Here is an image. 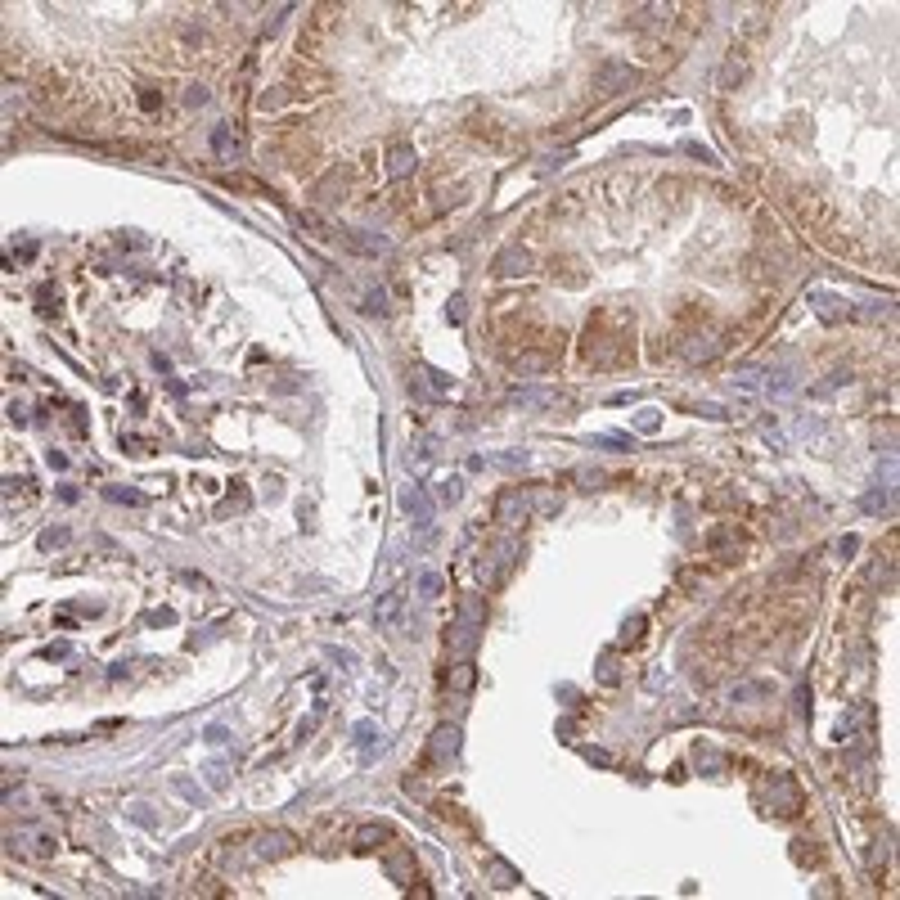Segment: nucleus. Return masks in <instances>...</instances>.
Instances as JSON below:
<instances>
[{
    "label": "nucleus",
    "mask_w": 900,
    "mask_h": 900,
    "mask_svg": "<svg viewBox=\"0 0 900 900\" xmlns=\"http://www.w3.org/2000/svg\"><path fill=\"white\" fill-rule=\"evenodd\" d=\"M297 851V837L289 828H270V833L252 837V860H284V855Z\"/></svg>",
    "instance_id": "nucleus-7"
},
{
    "label": "nucleus",
    "mask_w": 900,
    "mask_h": 900,
    "mask_svg": "<svg viewBox=\"0 0 900 900\" xmlns=\"http://www.w3.org/2000/svg\"><path fill=\"white\" fill-rule=\"evenodd\" d=\"M810 302H815V311H819V320H842L847 311H837V297H828V293H810Z\"/></svg>",
    "instance_id": "nucleus-25"
},
{
    "label": "nucleus",
    "mask_w": 900,
    "mask_h": 900,
    "mask_svg": "<svg viewBox=\"0 0 900 900\" xmlns=\"http://www.w3.org/2000/svg\"><path fill=\"white\" fill-rule=\"evenodd\" d=\"M185 104H190V108H203V104H207V90H203V86H190V95H185Z\"/></svg>",
    "instance_id": "nucleus-50"
},
{
    "label": "nucleus",
    "mask_w": 900,
    "mask_h": 900,
    "mask_svg": "<svg viewBox=\"0 0 900 900\" xmlns=\"http://www.w3.org/2000/svg\"><path fill=\"white\" fill-rule=\"evenodd\" d=\"M855 316H860V320H882V316H887V302H864Z\"/></svg>",
    "instance_id": "nucleus-46"
},
{
    "label": "nucleus",
    "mask_w": 900,
    "mask_h": 900,
    "mask_svg": "<svg viewBox=\"0 0 900 900\" xmlns=\"http://www.w3.org/2000/svg\"><path fill=\"white\" fill-rule=\"evenodd\" d=\"M855 549H860V536H842V540H837V554H842V559H851Z\"/></svg>",
    "instance_id": "nucleus-51"
},
{
    "label": "nucleus",
    "mask_w": 900,
    "mask_h": 900,
    "mask_svg": "<svg viewBox=\"0 0 900 900\" xmlns=\"http://www.w3.org/2000/svg\"><path fill=\"white\" fill-rule=\"evenodd\" d=\"M482 626H487V604H482L477 594H468V599H460V617L450 621V631H446V644L455 648V653H473L477 648V639H482Z\"/></svg>",
    "instance_id": "nucleus-1"
},
{
    "label": "nucleus",
    "mask_w": 900,
    "mask_h": 900,
    "mask_svg": "<svg viewBox=\"0 0 900 900\" xmlns=\"http://www.w3.org/2000/svg\"><path fill=\"white\" fill-rule=\"evenodd\" d=\"M590 446H604V450H635V441L626 433H594Z\"/></svg>",
    "instance_id": "nucleus-24"
},
{
    "label": "nucleus",
    "mask_w": 900,
    "mask_h": 900,
    "mask_svg": "<svg viewBox=\"0 0 900 900\" xmlns=\"http://www.w3.org/2000/svg\"><path fill=\"white\" fill-rule=\"evenodd\" d=\"M581 756H585L590 765H604V770H608V765H617V761H612V752H604V748H581Z\"/></svg>",
    "instance_id": "nucleus-44"
},
{
    "label": "nucleus",
    "mask_w": 900,
    "mask_h": 900,
    "mask_svg": "<svg viewBox=\"0 0 900 900\" xmlns=\"http://www.w3.org/2000/svg\"><path fill=\"white\" fill-rule=\"evenodd\" d=\"M104 500H113V505H131V509L145 505V495L131 491V487H104Z\"/></svg>",
    "instance_id": "nucleus-26"
},
{
    "label": "nucleus",
    "mask_w": 900,
    "mask_h": 900,
    "mask_svg": "<svg viewBox=\"0 0 900 900\" xmlns=\"http://www.w3.org/2000/svg\"><path fill=\"white\" fill-rule=\"evenodd\" d=\"M46 464H50V468H59V473H63V468H68V455H63V450H46Z\"/></svg>",
    "instance_id": "nucleus-52"
},
{
    "label": "nucleus",
    "mask_w": 900,
    "mask_h": 900,
    "mask_svg": "<svg viewBox=\"0 0 900 900\" xmlns=\"http://www.w3.org/2000/svg\"><path fill=\"white\" fill-rule=\"evenodd\" d=\"M342 239H347L356 252H365V257H378V252L392 248V239L378 234V230H342Z\"/></svg>",
    "instance_id": "nucleus-14"
},
{
    "label": "nucleus",
    "mask_w": 900,
    "mask_h": 900,
    "mask_svg": "<svg viewBox=\"0 0 900 900\" xmlns=\"http://www.w3.org/2000/svg\"><path fill=\"white\" fill-rule=\"evenodd\" d=\"M684 153H693V158H703V162H716V158H711V153H707L703 145H693V140H689V145H684Z\"/></svg>",
    "instance_id": "nucleus-54"
},
{
    "label": "nucleus",
    "mask_w": 900,
    "mask_h": 900,
    "mask_svg": "<svg viewBox=\"0 0 900 900\" xmlns=\"http://www.w3.org/2000/svg\"><path fill=\"white\" fill-rule=\"evenodd\" d=\"M635 428H639V433H657V428H662V414H657V410H639L635 414Z\"/></svg>",
    "instance_id": "nucleus-41"
},
{
    "label": "nucleus",
    "mask_w": 900,
    "mask_h": 900,
    "mask_svg": "<svg viewBox=\"0 0 900 900\" xmlns=\"http://www.w3.org/2000/svg\"><path fill=\"white\" fill-rule=\"evenodd\" d=\"M126 815H131L140 828H158V815H153L149 802H131V806H126Z\"/></svg>",
    "instance_id": "nucleus-31"
},
{
    "label": "nucleus",
    "mask_w": 900,
    "mask_h": 900,
    "mask_svg": "<svg viewBox=\"0 0 900 900\" xmlns=\"http://www.w3.org/2000/svg\"><path fill=\"white\" fill-rule=\"evenodd\" d=\"M41 657H46V662H63V657H73V644H68V639H59V644H46V648H41Z\"/></svg>",
    "instance_id": "nucleus-43"
},
{
    "label": "nucleus",
    "mask_w": 900,
    "mask_h": 900,
    "mask_svg": "<svg viewBox=\"0 0 900 900\" xmlns=\"http://www.w3.org/2000/svg\"><path fill=\"white\" fill-rule=\"evenodd\" d=\"M446 316H450L455 324H464V316H468V302H464V297H460V293H455V297H450V311H446Z\"/></svg>",
    "instance_id": "nucleus-47"
},
{
    "label": "nucleus",
    "mask_w": 900,
    "mask_h": 900,
    "mask_svg": "<svg viewBox=\"0 0 900 900\" xmlns=\"http://www.w3.org/2000/svg\"><path fill=\"white\" fill-rule=\"evenodd\" d=\"M594 676H599V684H617L621 680V671H617V653H599V662H594Z\"/></svg>",
    "instance_id": "nucleus-23"
},
{
    "label": "nucleus",
    "mask_w": 900,
    "mask_h": 900,
    "mask_svg": "<svg viewBox=\"0 0 900 900\" xmlns=\"http://www.w3.org/2000/svg\"><path fill=\"white\" fill-rule=\"evenodd\" d=\"M765 693H770V684H761V680H756V684H734L730 703H752V698H765Z\"/></svg>",
    "instance_id": "nucleus-30"
},
{
    "label": "nucleus",
    "mask_w": 900,
    "mask_h": 900,
    "mask_svg": "<svg viewBox=\"0 0 900 900\" xmlns=\"http://www.w3.org/2000/svg\"><path fill=\"white\" fill-rule=\"evenodd\" d=\"M743 77V59L738 54H730V59H725V68H720V86H734Z\"/></svg>",
    "instance_id": "nucleus-40"
},
{
    "label": "nucleus",
    "mask_w": 900,
    "mask_h": 900,
    "mask_svg": "<svg viewBox=\"0 0 900 900\" xmlns=\"http://www.w3.org/2000/svg\"><path fill=\"white\" fill-rule=\"evenodd\" d=\"M203 743H207V748H225V743H230V725H207Z\"/></svg>",
    "instance_id": "nucleus-38"
},
{
    "label": "nucleus",
    "mask_w": 900,
    "mask_h": 900,
    "mask_svg": "<svg viewBox=\"0 0 900 900\" xmlns=\"http://www.w3.org/2000/svg\"><path fill=\"white\" fill-rule=\"evenodd\" d=\"M509 405H518V410H559L563 392L559 388H540V383H527V388L509 392Z\"/></svg>",
    "instance_id": "nucleus-6"
},
{
    "label": "nucleus",
    "mask_w": 900,
    "mask_h": 900,
    "mask_svg": "<svg viewBox=\"0 0 900 900\" xmlns=\"http://www.w3.org/2000/svg\"><path fill=\"white\" fill-rule=\"evenodd\" d=\"M882 509H891V491H882V487H878V491H869V495H864V513H882Z\"/></svg>",
    "instance_id": "nucleus-37"
},
{
    "label": "nucleus",
    "mask_w": 900,
    "mask_h": 900,
    "mask_svg": "<svg viewBox=\"0 0 900 900\" xmlns=\"http://www.w3.org/2000/svg\"><path fill=\"white\" fill-rule=\"evenodd\" d=\"M576 482H581L585 491H594V487H604V482H608V473H599V468H576Z\"/></svg>",
    "instance_id": "nucleus-42"
},
{
    "label": "nucleus",
    "mask_w": 900,
    "mask_h": 900,
    "mask_svg": "<svg viewBox=\"0 0 900 900\" xmlns=\"http://www.w3.org/2000/svg\"><path fill=\"white\" fill-rule=\"evenodd\" d=\"M388 874H392L396 882H410V860H405V855H392V860H388Z\"/></svg>",
    "instance_id": "nucleus-45"
},
{
    "label": "nucleus",
    "mask_w": 900,
    "mask_h": 900,
    "mask_svg": "<svg viewBox=\"0 0 900 900\" xmlns=\"http://www.w3.org/2000/svg\"><path fill=\"white\" fill-rule=\"evenodd\" d=\"M477 684V666L468 662V657H460L450 671H446V689H455V693H468Z\"/></svg>",
    "instance_id": "nucleus-16"
},
{
    "label": "nucleus",
    "mask_w": 900,
    "mask_h": 900,
    "mask_svg": "<svg viewBox=\"0 0 900 900\" xmlns=\"http://www.w3.org/2000/svg\"><path fill=\"white\" fill-rule=\"evenodd\" d=\"M212 153H217L221 162H234V153H239V140H234V131L230 126H212Z\"/></svg>",
    "instance_id": "nucleus-18"
},
{
    "label": "nucleus",
    "mask_w": 900,
    "mask_h": 900,
    "mask_svg": "<svg viewBox=\"0 0 900 900\" xmlns=\"http://www.w3.org/2000/svg\"><path fill=\"white\" fill-rule=\"evenodd\" d=\"M401 509H405L419 527H433V500H428L423 487H405V491H401Z\"/></svg>",
    "instance_id": "nucleus-13"
},
{
    "label": "nucleus",
    "mask_w": 900,
    "mask_h": 900,
    "mask_svg": "<svg viewBox=\"0 0 900 900\" xmlns=\"http://www.w3.org/2000/svg\"><path fill=\"white\" fill-rule=\"evenodd\" d=\"M171 621H176V612H171V608H153L149 612V626H171Z\"/></svg>",
    "instance_id": "nucleus-49"
},
{
    "label": "nucleus",
    "mask_w": 900,
    "mask_h": 900,
    "mask_svg": "<svg viewBox=\"0 0 900 900\" xmlns=\"http://www.w3.org/2000/svg\"><path fill=\"white\" fill-rule=\"evenodd\" d=\"M770 806H775V815H797L802 810V788H797V779L788 770L770 775Z\"/></svg>",
    "instance_id": "nucleus-4"
},
{
    "label": "nucleus",
    "mask_w": 900,
    "mask_h": 900,
    "mask_svg": "<svg viewBox=\"0 0 900 900\" xmlns=\"http://www.w3.org/2000/svg\"><path fill=\"white\" fill-rule=\"evenodd\" d=\"M203 775H207V788H212V792H221L225 783H230V775H225V761H212V765H203Z\"/></svg>",
    "instance_id": "nucleus-35"
},
{
    "label": "nucleus",
    "mask_w": 900,
    "mask_h": 900,
    "mask_svg": "<svg viewBox=\"0 0 900 900\" xmlns=\"http://www.w3.org/2000/svg\"><path fill=\"white\" fill-rule=\"evenodd\" d=\"M414 167H419V153H414V145H392V149H388V176H392V180L414 176Z\"/></svg>",
    "instance_id": "nucleus-15"
},
{
    "label": "nucleus",
    "mask_w": 900,
    "mask_h": 900,
    "mask_svg": "<svg viewBox=\"0 0 900 900\" xmlns=\"http://www.w3.org/2000/svg\"><path fill=\"white\" fill-rule=\"evenodd\" d=\"M644 621H648L644 612H635V617H626V621H621V644H631V639H639V635H644Z\"/></svg>",
    "instance_id": "nucleus-36"
},
{
    "label": "nucleus",
    "mask_w": 900,
    "mask_h": 900,
    "mask_svg": "<svg viewBox=\"0 0 900 900\" xmlns=\"http://www.w3.org/2000/svg\"><path fill=\"white\" fill-rule=\"evenodd\" d=\"M513 559H518V540H500L487 559H482V581H487V585L505 581V572L513 567Z\"/></svg>",
    "instance_id": "nucleus-10"
},
{
    "label": "nucleus",
    "mask_w": 900,
    "mask_h": 900,
    "mask_svg": "<svg viewBox=\"0 0 900 900\" xmlns=\"http://www.w3.org/2000/svg\"><path fill=\"white\" fill-rule=\"evenodd\" d=\"M707 549H711V559L734 563V559H738V549H743V532H738V522H720V527H711V532H707Z\"/></svg>",
    "instance_id": "nucleus-8"
},
{
    "label": "nucleus",
    "mask_w": 900,
    "mask_h": 900,
    "mask_svg": "<svg viewBox=\"0 0 900 900\" xmlns=\"http://www.w3.org/2000/svg\"><path fill=\"white\" fill-rule=\"evenodd\" d=\"M171 788H176V792L185 797V802H194V806H203V802H207V792L198 788V783H190L185 775H176V779H171Z\"/></svg>",
    "instance_id": "nucleus-27"
},
{
    "label": "nucleus",
    "mask_w": 900,
    "mask_h": 900,
    "mask_svg": "<svg viewBox=\"0 0 900 900\" xmlns=\"http://www.w3.org/2000/svg\"><path fill=\"white\" fill-rule=\"evenodd\" d=\"M527 270H532V252H527L522 244L500 248L495 262H491V275H500V279H518V275H527Z\"/></svg>",
    "instance_id": "nucleus-9"
},
{
    "label": "nucleus",
    "mask_w": 900,
    "mask_h": 900,
    "mask_svg": "<svg viewBox=\"0 0 900 900\" xmlns=\"http://www.w3.org/2000/svg\"><path fill=\"white\" fill-rule=\"evenodd\" d=\"M351 743H356L361 752H374L378 743H383V734H378V725H374V720H361V725L351 730Z\"/></svg>",
    "instance_id": "nucleus-20"
},
{
    "label": "nucleus",
    "mask_w": 900,
    "mask_h": 900,
    "mask_svg": "<svg viewBox=\"0 0 900 900\" xmlns=\"http://www.w3.org/2000/svg\"><path fill=\"white\" fill-rule=\"evenodd\" d=\"M450 388H455L450 374H441V369H428V365L419 369V392H423V396H446Z\"/></svg>",
    "instance_id": "nucleus-17"
},
{
    "label": "nucleus",
    "mask_w": 900,
    "mask_h": 900,
    "mask_svg": "<svg viewBox=\"0 0 900 900\" xmlns=\"http://www.w3.org/2000/svg\"><path fill=\"white\" fill-rule=\"evenodd\" d=\"M693 761L703 765V770H711V775H720L725 770V761H720V752L716 748H707V743H698V752H693Z\"/></svg>",
    "instance_id": "nucleus-29"
},
{
    "label": "nucleus",
    "mask_w": 900,
    "mask_h": 900,
    "mask_svg": "<svg viewBox=\"0 0 900 900\" xmlns=\"http://www.w3.org/2000/svg\"><path fill=\"white\" fill-rule=\"evenodd\" d=\"M9 423L23 428V423H27V405H9Z\"/></svg>",
    "instance_id": "nucleus-53"
},
{
    "label": "nucleus",
    "mask_w": 900,
    "mask_h": 900,
    "mask_svg": "<svg viewBox=\"0 0 900 900\" xmlns=\"http://www.w3.org/2000/svg\"><path fill=\"white\" fill-rule=\"evenodd\" d=\"M487 878L495 882V887H513V882H522L518 869H513L509 860H500V855H491V860H487Z\"/></svg>",
    "instance_id": "nucleus-19"
},
{
    "label": "nucleus",
    "mask_w": 900,
    "mask_h": 900,
    "mask_svg": "<svg viewBox=\"0 0 900 900\" xmlns=\"http://www.w3.org/2000/svg\"><path fill=\"white\" fill-rule=\"evenodd\" d=\"M68 540H73V532H68V527H50V532H41L36 545H41V549H59V545H68Z\"/></svg>",
    "instance_id": "nucleus-34"
},
{
    "label": "nucleus",
    "mask_w": 900,
    "mask_h": 900,
    "mask_svg": "<svg viewBox=\"0 0 900 900\" xmlns=\"http://www.w3.org/2000/svg\"><path fill=\"white\" fill-rule=\"evenodd\" d=\"M361 311H365V316H388V293H383V289H369L365 302H361Z\"/></svg>",
    "instance_id": "nucleus-32"
},
{
    "label": "nucleus",
    "mask_w": 900,
    "mask_h": 900,
    "mask_svg": "<svg viewBox=\"0 0 900 900\" xmlns=\"http://www.w3.org/2000/svg\"><path fill=\"white\" fill-rule=\"evenodd\" d=\"M414 585H419L423 599H437L441 590H446V576H441V572H419V581H414Z\"/></svg>",
    "instance_id": "nucleus-28"
},
{
    "label": "nucleus",
    "mask_w": 900,
    "mask_h": 900,
    "mask_svg": "<svg viewBox=\"0 0 900 900\" xmlns=\"http://www.w3.org/2000/svg\"><path fill=\"white\" fill-rule=\"evenodd\" d=\"M14 113H23V86H5V118H14Z\"/></svg>",
    "instance_id": "nucleus-39"
},
{
    "label": "nucleus",
    "mask_w": 900,
    "mask_h": 900,
    "mask_svg": "<svg viewBox=\"0 0 900 900\" xmlns=\"http://www.w3.org/2000/svg\"><path fill=\"white\" fill-rule=\"evenodd\" d=\"M527 518H532V495H527L522 487H509L505 495L495 500V522L500 527H518Z\"/></svg>",
    "instance_id": "nucleus-5"
},
{
    "label": "nucleus",
    "mask_w": 900,
    "mask_h": 900,
    "mask_svg": "<svg viewBox=\"0 0 900 900\" xmlns=\"http://www.w3.org/2000/svg\"><path fill=\"white\" fill-rule=\"evenodd\" d=\"M495 464H505V468H527V450L518 455V450H509V455H500Z\"/></svg>",
    "instance_id": "nucleus-48"
},
{
    "label": "nucleus",
    "mask_w": 900,
    "mask_h": 900,
    "mask_svg": "<svg viewBox=\"0 0 900 900\" xmlns=\"http://www.w3.org/2000/svg\"><path fill=\"white\" fill-rule=\"evenodd\" d=\"M378 842H388V824H361L356 828V847L361 851H374Z\"/></svg>",
    "instance_id": "nucleus-21"
},
{
    "label": "nucleus",
    "mask_w": 900,
    "mask_h": 900,
    "mask_svg": "<svg viewBox=\"0 0 900 900\" xmlns=\"http://www.w3.org/2000/svg\"><path fill=\"white\" fill-rule=\"evenodd\" d=\"M644 81V73L631 63H621V59H604L594 68V90L599 95H626V90H635V86Z\"/></svg>",
    "instance_id": "nucleus-2"
},
{
    "label": "nucleus",
    "mask_w": 900,
    "mask_h": 900,
    "mask_svg": "<svg viewBox=\"0 0 900 900\" xmlns=\"http://www.w3.org/2000/svg\"><path fill=\"white\" fill-rule=\"evenodd\" d=\"M549 365H554V356H545V351H527V356H518V361H513V369H518V374H545Z\"/></svg>",
    "instance_id": "nucleus-22"
},
{
    "label": "nucleus",
    "mask_w": 900,
    "mask_h": 900,
    "mask_svg": "<svg viewBox=\"0 0 900 900\" xmlns=\"http://www.w3.org/2000/svg\"><path fill=\"white\" fill-rule=\"evenodd\" d=\"M460 495H464V482L460 477H441L437 482V500H441V505H455Z\"/></svg>",
    "instance_id": "nucleus-33"
},
{
    "label": "nucleus",
    "mask_w": 900,
    "mask_h": 900,
    "mask_svg": "<svg viewBox=\"0 0 900 900\" xmlns=\"http://www.w3.org/2000/svg\"><path fill=\"white\" fill-rule=\"evenodd\" d=\"M455 756H460V730H455V725H437L433 738H428V761L446 765Z\"/></svg>",
    "instance_id": "nucleus-11"
},
{
    "label": "nucleus",
    "mask_w": 900,
    "mask_h": 900,
    "mask_svg": "<svg viewBox=\"0 0 900 900\" xmlns=\"http://www.w3.org/2000/svg\"><path fill=\"white\" fill-rule=\"evenodd\" d=\"M9 851H23V855H54L59 851V837L50 828H9L5 833Z\"/></svg>",
    "instance_id": "nucleus-3"
},
{
    "label": "nucleus",
    "mask_w": 900,
    "mask_h": 900,
    "mask_svg": "<svg viewBox=\"0 0 900 900\" xmlns=\"http://www.w3.org/2000/svg\"><path fill=\"white\" fill-rule=\"evenodd\" d=\"M401 612H405V590L396 585V590H388L378 599V608H374V626L378 631H396L401 626Z\"/></svg>",
    "instance_id": "nucleus-12"
}]
</instances>
